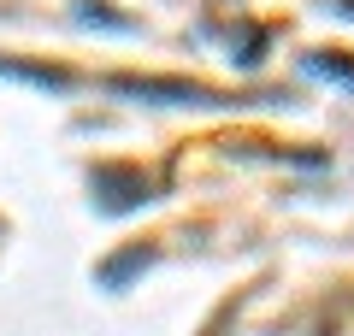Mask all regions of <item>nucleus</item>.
<instances>
[{"instance_id": "f257e3e1", "label": "nucleus", "mask_w": 354, "mask_h": 336, "mask_svg": "<svg viewBox=\"0 0 354 336\" xmlns=\"http://www.w3.org/2000/svg\"><path fill=\"white\" fill-rule=\"evenodd\" d=\"M124 95H165V100H213L201 83H160V77H124Z\"/></svg>"}]
</instances>
